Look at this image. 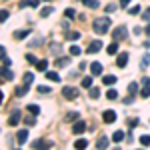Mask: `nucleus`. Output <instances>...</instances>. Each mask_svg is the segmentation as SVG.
Instances as JSON below:
<instances>
[{
	"label": "nucleus",
	"instance_id": "obj_1",
	"mask_svg": "<svg viewBox=\"0 0 150 150\" xmlns=\"http://www.w3.org/2000/svg\"><path fill=\"white\" fill-rule=\"evenodd\" d=\"M110 26H112V20L108 16H100V18H96L92 22V28H94L96 34H106L110 30Z\"/></svg>",
	"mask_w": 150,
	"mask_h": 150
},
{
	"label": "nucleus",
	"instance_id": "obj_2",
	"mask_svg": "<svg viewBox=\"0 0 150 150\" xmlns=\"http://www.w3.org/2000/svg\"><path fill=\"white\" fill-rule=\"evenodd\" d=\"M62 96H64L66 100H74V98H78V88H74V86H64V88H62Z\"/></svg>",
	"mask_w": 150,
	"mask_h": 150
},
{
	"label": "nucleus",
	"instance_id": "obj_3",
	"mask_svg": "<svg viewBox=\"0 0 150 150\" xmlns=\"http://www.w3.org/2000/svg\"><path fill=\"white\" fill-rule=\"evenodd\" d=\"M126 34H128V28L124 26V24H120L118 28H114V32H112V38H114L116 42H118V40H124V38H126Z\"/></svg>",
	"mask_w": 150,
	"mask_h": 150
},
{
	"label": "nucleus",
	"instance_id": "obj_4",
	"mask_svg": "<svg viewBox=\"0 0 150 150\" xmlns=\"http://www.w3.org/2000/svg\"><path fill=\"white\" fill-rule=\"evenodd\" d=\"M102 120L106 122V124H112V122L116 120V112L114 110H104L102 112Z\"/></svg>",
	"mask_w": 150,
	"mask_h": 150
},
{
	"label": "nucleus",
	"instance_id": "obj_5",
	"mask_svg": "<svg viewBox=\"0 0 150 150\" xmlns=\"http://www.w3.org/2000/svg\"><path fill=\"white\" fill-rule=\"evenodd\" d=\"M20 118H22L20 110H14V112L10 114V118H8V126H16V124L20 122Z\"/></svg>",
	"mask_w": 150,
	"mask_h": 150
},
{
	"label": "nucleus",
	"instance_id": "obj_6",
	"mask_svg": "<svg viewBox=\"0 0 150 150\" xmlns=\"http://www.w3.org/2000/svg\"><path fill=\"white\" fill-rule=\"evenodd\" d=\"M128 64V52H120V56L116 58V66L118 68H124Z\"/></svg>",
	"mask_w": 150,
	"mask_h": 150
},
{
	"label": "nucleus",
	"instance_id": "obj_7",
	"mask_svg": "<svg viewBox=\"0 0 150 150\" xmlns=\"http://www.w3.org/2000/svg\"><path fill=\"white\" fill-rule=\"evenodd\" d=\"M100 48H102V42H100V40H94V42L88 44V50H86V52H88V54H96Z\"/></svg>",
	"mask_w": 150,
	"mask_h": 150
},
{
	"label": "nucleus",
	"instance_id": "obj_8",
	"mask_svg": "<svg viewBox=\"0 0 150 150\" xmlns=\"http://www.w3.org/2000/svg\"><path fill=\"white\" fill-rule=\"evenodd\" d=\"M84 130H86V122H84V120H76V124L72 126V132H74V134H82Z\"/></svg>",
	"mask_w": 150,
	"mask_h": 150
},
{
	"label": "nucleus",
	"instance_id": "obj_9",
	"mask_svg": "<svg viewBox=\"0 0 150 150\" xmlns=\"http://www.w3.org/2000/svg\"><path fill=\"white\" fill-rule=\"evenodd\" d=\"M108 144H110V140H108V136H98V140H96V148H108Z\"/></svg>",
	"mask_w": 150,
	"mask_h": 150
},
{
	"label": "nucleus",
	"instance_id": "obj_10",
	"mask_svg": "<svg viewBox=\"0 0 150 150\" xmlns=\"http://www.w3.org/2000/svg\"><path fill=\"white\" fill-rule=\"evenodd\" d=\"M90 74H92V76L102 74V64H100V62H92V64H90Z\"/></svg>",
	"mask_w": 150,
	"mask_h": 150
},
{
	"label": "nucleus",
	"instance_id": "obj_11",
	"mask_svg": "<svg viewBox=\"0 0 150 150\" xmlns=\"http://www.w3.org/2000/svg\"><path fill=\"white\" fill-rule=\"evenodd\" d=\"M32 148H52V142H46V140H36L32 144Z\"/></svg>",
	"mask_w": 150,
	"mask_h": 150
},
{
	"label": "nucleus",
	"instance_id": "obj_12",
	"mask_svg": "<svg viewBox=\"0 0 150 150\" xmlns=\"http://www.w3.org/2000/svg\"><path fill=\"white\" fill-rule=\"evenodd\" d=\"M26 140H28V130H20L18 136H16V142H18V144H24Z\"/></svg>",
	"mask_w": 150,
	"mask_h": 150
},
{
	"label": "nucleus",
	"instance_id": "obj_13",
	"mask_svg": "<svg viewBox=\"0 0 150 150\" xmlns=\"http://www.w3.org/2000/svg\"><path fill=\"white\" fill-rule=\"evenodd\" d=\"M12 78H14L12 70H8V66H2V80H12Z\"/></svg>",
	"mask_w": 150,
	"mask_h": 150
},
{
	"label": "nucleus",
	"instance_id": "obj_14",
	"mask_svg": "<svg viewBox=\"0 0 150 150\" xmlns=\"http://www.w3.org/2000/svg\"><path fill=\"white\" fill-rule=\"evenodd\" d=\"M102 84H106V86H112V84H116V76H112V74H106L102 78Z\"/></svg>",
	"mask_w": 150,
	"mask_h": 150
},
{
	"label": "nucleus",
	"instance_id": "obj_15",
	"mask_svg": "<svg viewBox=\"0 0 150 150\" xmlns=\"http://www.w3.org/2000/svg\"><path fill=\"white\" fill-rule=\"evenodd\" d=\"M80 36H82L80 32H76V30H72V32H66V40H70V42L74 40V42H76V40H78Z\"/></svg>",
	"mask_w": 150,
	"mask_h": 150
},
{
	"label": "nucleus",
	"instance_id": "obj_16",
	"mask_svg": "<svg viewBox=\"0 0 150 150\" xmlns=\"http://www.w3.org/2000/svg\"><path fill=\"white\" fill-rule=\"evenodd\" d=\"M80 2H84V6H88V8H98V6H100V2H98V0H80Z\"/></svg>",
	"mask_w": 150,
	"mask_h": 150
},
{
	"label": "nucleus",
	"instance_id": "obj_17",
	"mask_svg": "<svg viewBox=\"0 0 150 150\" xmlns=\"http://www.w3.org/2000/svg\"><path fill=\"white\" fill-rule=\"evenodd\" d=\"M86 146H88V140H84V138H80V140L74 142V148L76 150H82V148H86Z\"/></svg>",
	"mask_w": 150,
	"mask_h": 150
},
{
	"label": "nucleus",
	"instance_id": "obj_18",
	"mask_svg": "<svg viewBox=\"0 0 150 150\" xmlns=\"http://www.w3.org/2000/svg\"><path fill=\"white\" fill-rule=\"evenodd\" d=\"M124 140V132L122 130H116L114 134H112V142H122Z\"/></svg>",
	"mask_w": 150,
	"mask_h": 150
},
{
	"label": "nucleus",
	"instance_id": "obj_19",
	"mask_svg": "<svg viewBox=\"0 0 150 150\" xmlns=\"http://www.w3.org/2000/svg\"><path fill=\"white\" fill-rule=\"evenodd\" d=\"M28 34H30V30H16V32H14V38L22 40V38H26Z\"/></svg>",
	"mask_w": 150,
	"mask_h": 150
},
{
	"label": "nucleus",
	"instance_id": "obj_20",
	"mask_svg": "<svg viewBox=\"0 0 150 150\" xmlns=\"http://www.w3.org/2000/svg\"><path fill=\"white\" fill-rule=\"evenodd\" d=\"M52 12H54V6H46V8H42V10H40V16H42V18H46V16L52 14Z\"/></svg>",
	"mask_w": 150,
	"mask_h": 150
},
{
	"label": "nucleus",
	"instance_id": "obj_21",
	"mask_svg": "<svg viewBox=\"0 0 150 150\" xmlns=\"http://www.w3.org/2000/svg\"><path fill=\"white\" fill-rule=\"evenodd\" d=\"M60 50H62V46L58 42H50V52L52 54H60Z\"/></svg>",
	"mask_w": 150,
	"mask_h": 150
},
{
	"label": "nucleus",
	"instance_id": "obj_22",
	"mask_svg": "<svg viewBox=\"0 0 150 150\" xmlns=\"http://www.w3.org/2000/svg\"><path fill=\"white\" fill-rule=\"evenodd\" d=\"M46 78L52 82H60V74L58 72H46Z\"/></svg>",
	"mask_w": 150,
	"mask_h": 150
},
{
	"label": "nucleus",
	"instance_id": "obj_23",
	"mask_svg": "<svg viewBox=\"0 0 150 150\" xmlns=\"http://www.w3.org/2000/svg\"><path fill=\"white\" fill-rule=\"evenodd\" d=\"M82 86H84L86 90H90V88H92V76H86V78H82Z\"/></svg>",
	"mask_w": 150,
	"mask_h": 150
},
{
	"label": "nucleus",
	"instance_id": "obj_24",
	"mask_svg": "<svg viewBox=\"0 0 150 150\" xmlns=\"http://www.w3.org/2000/svg\"><path fill=\"white\" fill-rule=\"evenodd\" d=\"M26 110H28L30 114H40V106H36V104H28Z\"/></svg>",
	"mask_w": 150,
	"mask_h": 150
},
{
	"label": "nucleus",
	"instance_id": "obj_25",
	"mask_svg": "<svg viewBox=\"0 0 150 150\" xmlns=\"http://www.w3.org/2000/svg\"><path fill=\"white\" fill-rule=\"evenodd\" d=\"M106 52H108V54H116V52H118V44H116V40L112 42V44L106 46Z\"/></svg>",
	"mask_w": 150,
	"mask_h": 150
},
{
	"label": "nucleus",
	"instance_id": "obj_26",
	"mask_svg": "<svg viewBox=\"0 0 150 150\" xmlns=\"http://www.w3.org/2000/svg\"><path fill=\"white\" fill-rule=\"evenodd\" d=\"M22 80H24V84H32V80H34V74H32V72H24Z\"/></svg>",
	"mask_w": 150,
	"mask_h": 150
},
{
	"label": "nucleus",
	"instance_id": "obj_27",
	"mask_svg": "<svg viewBox=\"0 0 150 150\" xmlns=\"http://www.w3.org/2000/svg\"><path fill=\"white\" fill-rule=\"evenodd\" d=\"M136 92H138V84H136V82L128 84V94H130V96H134Z\"/></svg>",
	"mask_w": 150,
	"mask_h": 150
},
{
	"label": "nucleus",
	"instance_id": "obj_28",
	"mask_svg": "<svg viewBox=\"0 0 150 150\" xmlns=\"http://www.w3.org/2000/svg\"><path fill=\"white\" fill-rule=\"evenodd\" d=\"M26 92H28V84H24V86H18V88H16V96H24Z\"/></svg>",
	"mask_w": 150,
	"mask_h": 150
},
{
	"label": "nucleus",
	"instance_id": "obj_29",
	"mask_svg": "<svg viewBox=\"0 0 150 150\" xmlns=\"http://www.w3.org/2000/svg\"><path fill=\"white\" fill-rule=\"evenodd\" d=\"M106 98H108V100H116V98H118V92H116L114 88H110V90L106 92Z\"/></svg>",
	"mask_w": 150,
	"mask_h": 150
},
{
	"label": "nucleus",
	"instance_id": "obj_30",
	"mask_svg": "<svg viewBox=\"0 0 150 150\" xmlns=\"http://www.w3.org/2000/svg\"><path fill=\"white\" fill-rule=\"evenodd\" d=\"M68 52H70V56H80V54H82V50L78 46H70Z\"/></svg>",
	"mask_w": 150,
	"mask_h": 150
},
{
	"label": "nucleus",
	"instance_id": "obj_31",
	"mask_svg": "<svg viewBox=\"0 0 150 150\" xmlns=\"http://www.w3.org/2000/svg\"><path fill=\"white\" fill-rule=\"evenodd\" d=\"M148 62H150V54H144V58H142V62H140V68H148Z\"/></svg>",
	"mask_w": 150,
	"mask_h": 150
},
{
	"label": "nucleus",
	"instance_id": "obj_32",
	"mask_svg": "<svg viewBox=\"0 0 150 150\" xmlns=\"http://www.w3.org/2000/svg\"><path fill=\"white\" fill-rule=\"evenodd\" d=\"M68 62H70L68 56H62V58H58V60H56V66H66Z\"/></svg>",
	"mask_w": 150,
	"mask_h": 150
},
{
	"label": "nucleus",
	"instance_id": "obj_33",
	"mask_svg": "<svg viewBox=\"0 0 150 150\" xmlns=\"http://www.w3.org/2000/svg\"><path fill=\"white\" fill-rule=\"evenodd\" d=\"M98 96H100V88H96V86H92V88H90V98H94V100H96Z\"/></svg>",
	"mask_w": 150,
	"mask_h": 150
},
{
	"label": "nucleus",
	"instance_id": "obj_34",
	"mask_svg": "<svg viewBox=\"0 0 150 150\" xmlns=\"http://www.w3.org/2000/svg\"><path fill=\"white\" fill-rule=\"evenodd\" d=\"M140 96H142V98H148V96H150V84H144V88H142Z\"/></svg>",
	"mask_w": 150,
	"mask_h": 150
},
{
	"label": "nucleus",
	"instance_id": "obj_35",
	"mask_svg": "<svg viewBox=\"0 0 150 150\" xmlns=\"http://www.w3.org/2000/svg\"><path fill=\"white\" fill-rule=\"evenodd\" d=\"M140 144H142V146H150V136H148V134L140 136Z\"/></svg>",
	"mask_w": 150,
	"mask_h": 150
},
{
	"label": "nucleus",
	"instance_id": "obj_36",
	"mask_svg": "<svg viewBox=\"0 0 150 150\" xmlns=\"http://www.w3.org/2000/svg\"><path fill=\"white\" fill-rule=\"evenodd\" d=\"M34 116H26V118H24V122H26L28 126H34V124H36V118H34Z\"/></svg>",
	"mask_w": 150,
	"mask_h": 150
},
{
	"label": "nucleus",
	"instance_id": "obj_37",
	"mask_svg": "<svg viewBox=\"0 0 150 150\" xmlns=\"http://www.w3.org/2000/svg\"><path fill=\"white\" fill-rule=\"evenodd\" d=\"M46 66H48L46 60H38V62H36V68L38 70H46Z\"/></svg>",
	"mask_w": 150,
	"mask_h": 150
},
{
	"label": "nucleus",
	"instance_id": "obj_38",
	"mask_svg": "<svg viewBox=\"0 0 150 150\" xmlns=\"http://www.w3.org/2000/svg\"><path fill=\"white\" fill-rule=\"evenodd\" d=\"M64 16H66V18H74V16H76V12L72 10V8H66V10H64Z\"/></svg>",
	"mask_w": 150,
	"mask_h": 150
},
{
	"label": "nucleus",
	"instance_id": "obj_39",
	"mask_svg": "<svg viewBox=\"0 0 150 150\" xmlns=\"http://www.w3.org/2000/svg\"><path fill=\"white\" fill-rule=\"evenodd\" d=\"M66 120H70V122L72 120H78V112H68L66 114Z\"/></svg>",
	"mask_w": 150,
	"mask_h": 150
},
{
	"label": "nucleus",
	"instance_id": "obj_40",
	"mask_svg": "<svg viewBox=\"0 0 150 150\" xmlns=\"http://www.w3.org/2000/svg\"><path fill=\"white\" fill-rule=\"evenodd\" d=\"M36 90H38V94H48V92H50V88H48V86H38Z\"/></svg>",
	"mask_w": 150,
	"mask_h": 150
},
{
	"label": "nucleus",
	"instance_id": "obj_41",
	"mask_svg": "<svg viewBox=\"0 0 150 150\" xmlns=\"http://www.w3.org/2000/svg\"><path fill=\"white\" fill-rule=\"evenodd\" d=\"M26 60H28L30 64H36V62H38V60H36V56H34V54H26Z\"/></svg>",
	"mask_w": 150,
	"mask_h": 150
},
{
	"label": "nucleus",
	"instance_id": "obj_42",
	"mask_svg": "<svg viewBox=\"0 0 150 150\" xmlns=\"http://www.w3.org/2000/svg\"><path fill=\"white\" fill-rule=\"evenodd\" d=\"M42 42H44V38L40 36V38H34V40H32L30 44H32V46H38V44H42Z\"/></svg>",
	"mask_w": 150,
	"mask_h": 150
},
{
	"label": "nucleus",
	"instance_id": "obj_43",
	"mask_svg": "<svg viewBox=\"0 0 150 150\" xmlns=\"http://www.w3.org/2000/svg\"><path fill=\"white\" fill-rule=\"evenodd\" d=\"M116 8H118V4H108V6H106L104 10H106V12H114Z\"/></svg>",
	"mask_w": 150,
	"mask_h": 150
},
{
	"label": "nucleus",
	"instance_id": "obj_44",
	"mask_svg": "<svg viewBox=\"0 0 150 150\" xmlns=\"http://www.w3.org/2000/svg\"><path fill=\"white\" fill-rule=\"evenodd\" d=\"M128 12H130V14L134 16V14H138V12H140V6H138V4H136V6H132V8H130V10H128Z\"/></svg>",
	"mask_w": 150,
	"mask_h": 150
},
{
	"label": "nucleus",
	"instance_id": "obj_45",
	"mask_svg": "<svg viewBox=\"0 0 150 150\" xmlns=\"http://www.w3.org/2000/svg\"><path fill=\"white\" fill-rule=\"evenodd\" d=\"M0 18H2V22H6V20H8V10H2V12H0Z\"/></svg>",
	"mask_w": 150,
	"mask_h": 150
},
{
	"label": "nucleus",
	"instance_id": "obj_46",
	"mask_svg": "<svg viewBox=\"0 0 150 150\" xmlns=\"http://www.w3.org/2000/svg\"><path fill=\"white\" fill-rule=\"evenodd\" d=\"M122 102H124V104H132V102H134V96H130V94H128V96L124 98V100H122Z\"/></svg>",
	"mask_w": 150,
	"mask_h": 150
},
{
	"label": "nucleus",
	"instance_id": "obj_47",
	"mask_svg": "<svg viewBox=\"0 0 150 150\" xmlns=\"http://www.w3.org/2000/svg\"><path fill=\"white\" fill-rule=\"evenodd\" d=\"M142 18H144V20H148V18H150V8H146V10L142 12Z\"/></svg>",
	"mask_w": 150,
	"mask_h": 150
},
{
	"label": "nucleus",
	"instance_id": "obj_48",
	"mask_svg": "<svg viewBox=\"0 0 150 150\" xmlns=\"http://www.w3.org/2000/svg\"><path fill=\"white\" fill-rule=\"evenodd\" d=\"M128 2H130V0H120V8H126Z\"/></svg>",
	"mask_w": 150,
	"mask_h": 150
},
{
	"label": "nucleus",
	"instance_id": "obj_49",
	"mask_svg": "<svg viewBox=\"0 0 150 150\" xmlns=\"http://www.w3.org/2000/svg\"><path fill=\"white\" fill-rule=\"evenodd\" d=\"M38 4H40V0H30V6H32V8H36Z\"/></svg>",
	"mask_w": 150,
	"mask_h": 150
},
{
	"label": "nucleus",
	"instance_id": "obj_50",
	"mask_svg": "<svg viewBox=\"0 0 150 150\" xmlns=\"http://www.w3.org/2000/svg\"><path fill=\"white\" fill-rule=\"evenodd\" d=\"M142 84H150V76H144L142 78Z\"/></svg>",
	"mask_w": 150,
	"mask_h": 150
},
{
	"label": "nucleus",
	"instance_id": "obj_51",
	"mask_svg": "<svg viewBox=\"0 0 150 150\" xmlns=\"http://www.w3.org/2000/svg\"><path fill=\"white\" fill-rule=\"evenodd\" d=\"M144 32H146V34H150V24L146 26V28H144Z\"/></svg>",
	"mask_w": 150,
	"mask_h": 150
},
{
	"label": "nucleus",
	"instance_id": "obj_52",
	"mask_svg": "<svg viewBox=\"0 0 150 150\" xmlns=\"http://www.w3.org/2000/svg\"><path fill=\"white\" fill-rule=\"evenodd\" d=\"M144 46H146V48H150V38L146 40V44H144Z\"/></svg>",
	"mask_w": 150,
	"mask_h": 150
}]
</instances>
